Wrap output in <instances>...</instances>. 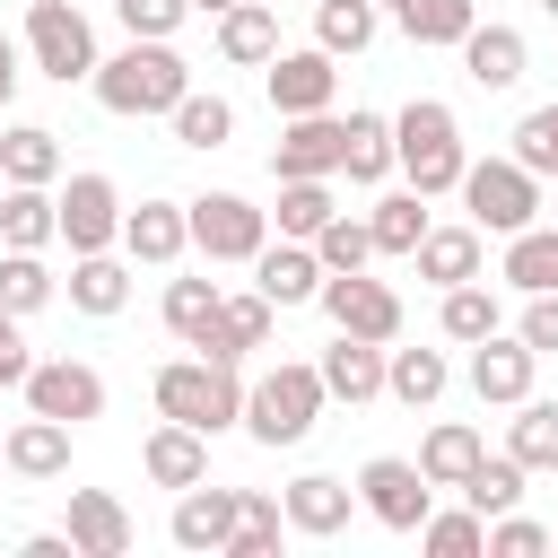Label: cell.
Listing matches in <instances>:
<instances>
[{
	"mask_svg": "<svg viewBox=\"0 0 558 558\" xmlns=\"http://www.w3.org/2000/svg\"><path fill=\"white\" fill-rule=\"evenodd\" d=\"M96 105L105 113H122V122H148V113H174L183 96H192V61L166 44V35H131L122 52H105L96 61Z\"/></svg>",
	"mask_w": 558,
	"mask_h": 558,
	"instance_id": "obj_1",
	"label": "cell"
},
{
	"mask_svg": "<svg viewBox=\"0 0 558 558\" xmlns=\"http://www.w3.org/2000/svg\"><path fill=\"white\" fill-rule=\"evenodd\" d=\"M392 157H401L410 192H427V201L462 192V166H471V148H462V122H453V105H445V96H410V105L392 113Z\"/></svg>",
	"mask_w": 558,
	"mask_h": 558,
	"instance_id": "obj_2",
	"label": "cell"
},
{
	"mask_svg": "<svg viewBox=\"0 0 558 558\" xmlns=\"http://www.w3.org/2000/svg\"><path fill=\"white\" fill-rule=\"evenodd\" d=\"M148 401H157V418H183V427H201V436H218V427H244V375L227 366V357H166L157 366V384H148Z\"/></svg>",
	"mask_w": 558,
	"mask_h": 558,
	"instance_id": "obj_3",
	"label": "cell"
},
{
	"mask_svg": "<svg viewBox=\"0 0 558 558\" xmlns=\"http://www.w3.org/2000/svg\"><path fill=\"white\" fill-rule=\"evenodd\" d=\"M323 366H296V357H279L262 384H244V436L253 445H305L314 436V418H323Z\"/></svg>",
	"mask_w": 558,
	"mask_h": 558,
	"instance_id": "obj_4",
	"label": "cell"
},
{
	"mask_svg": "<svg viewBox=\"0 0 558 558\" xmlns=\"http://www.w3.org/2000/svg\"><path fill=\"white\" fill-rule=\"evenodd\" d=\"M462 209H471L480 235L506 244V235H523V227L549 209V192H541V174L506 148V157H471V166H462Z\"/></svg>",
	"mask_w": 558,
	"mask_h": 558,
	"instance_id": "obj_5",
	"label": "cell"
},
{
	"mask_svg": "<svg viewBox=\"0 0 558 558\" xmlns=\"http://www.w3.org/2000/svg\"><path fill=\"white\" fill-rule=\"evenodd\" d=\"M26 61L52 78V87H70V78H96V26H87V9H70V0H26Z\"/></svg>",
	"mask_w": 558,
	"mask_h": 558,
	"instance_id": "obj_6",
	"label": "cell"
},
{
	"mask_svg": "<svg viewBox=\"0 0 558 558\" xmlns=\"http://www.w3.org/2000/svg\"><path fill=\"white\" fill-rule=\"evenodd\" d=\"M183 209H192V253H209V262H253L270 244V209H253L244 192H201Z\"/></svg>",
	"mask_w": 558,
	"mask_h": 558,
	"instance_id": "obj_7",
	"label": "cell"
},
{
	"mask_svg": "<svg viewBox=\"0 0 558 558\" xmlns=\"http://www.w3.org/2000/svg\"><path fill=\"white\" fill-rule=\"evenodd\" d=\"M357 506H366L384 532H418L427 506H436V480H427L418 462H401V453H375V462H357Z\"/></svg>",
	"mask_w": 558,
	"mask_h": 558,
	"instance_id": "obj_8",
	"label": "cell"
},
{
	"mask_svg": "<svg viewBox=\"0 0 558 558\" xmlns=\"http://www.w3.org/2000/svg\"><path fill=\"white\" fill-rule=\"evenodd\" d=\"M262 78H270V113L288 122V113H331V96H340V52H323V44H279L270 61H262Z\"/></svg>",
	"mask_w": 558,
	"mask_h": 558,
	"instance_id": "obj_9",
	"label": "cell"
},
{
	"mask_svg": "<svg viewBox=\"0 0 558 558\" xmlns=\"http://www.w3.org/2000/svg\"><path fill=\"white\" fill-rule=\"evenodd\" d=\"M314 305H323L331 331H349V340H384V349L401 340V296H392L384 279H366V270H331Z\"/></svg>",
	"mask_w": 558,
	"mask_h": 558,
	"instance_id": "obj_10",
	"label": "cell"
},
{
	"mask_svg": "<svg viewBox=\"0 0 558 558\" xmlns=\"http://www.w3.org/2000/svg\"><path fill=\"white\" fill-rule=\"evenodd\" d=\"M61 192V244L70 253H113L122 244V183L113 174H70Z\"/></svg>",
	"mask_w": 558,
	"mask_h": 558,
	"instance_id": "obj_11",
	"label": "cell"
},
{
	"mask_svg": "<svg viewBox=\"0 0 558 558\" xmlns=\"http://www.w3.org/2000/svg\"><path fill=\"white\" fill-rule=\"evenodd\" d=\"M471 392L488 401V410H514L523 392H532V375H541V349L523 340V331H488V340H471Z\"/></svg>",
	"mask_w": 558,
	"mask_h": 558,
	"instance_id": "obj_12",
	"label": "cell"
},
{
	"mask_svg": "<svg viewBox=\"0 0 558 558\" xmlns=\"http://www.w3.org/2000/svg\"><path fill=\"white\" fill-rule=\"evenodd\" d=\"M26 410L87 427V418H105V375H96L87 357H35V375H26Z\"/></svg>",
	"mask_w": 558,
	"mask_h": 558,
	"instance_id": "obj_13",
	"label": "cell"
},
{
	"mask_svg": "<svg viewBox=\"0 0 558 558\" xmlns=\"http://www.w3.org/2000/svg\"><path fill=\"white\" fill-rule=\"evenodd\" d=\"M235 514H244V488H209V480H192V488H174V514H166V541L174 549H227L235 541Z\"/></svg>",
	"mask_w": 558,
	"mask_h": 558,
	"instance_id": "obj_14",
	"label": "cell"
},
{
	"mask_svg": "<svg viewBox=\"0 0 558 558\" xmlns=\"http://www.w3.org/2000/svg\"><path fill=\"white\" fill-rule=\"evenodd\" d=\"M523 70H532V44H523V26H506V17H480V26L462 35V78H471V87L506 96V87H523Z\"/></svg>",
	"mask_w": 558,
	"mask_h": 558,
	"instance_id": "obj_15",
	"label": "cell"
},
{
	"mask_svg": "<svg viewBox=\"0 0 558 558\" xmlns=\"http://www.w3.org/2000/svg\"><path fill=\"white\" fill-rule=\"evenodd\" d=\"M323 279H331V270H323V253H314L305 235H279V244H262V253H253V288H262L279 314H288V305H314V296H323Z\"/></svg>",
	"mask_w": 558,
	"mask_h": 558,
	"instance_id": "obj_16",
	"label": "cell"
},
{
	"mask_svg": "<svg viewBox=\"0 0 558 558\" xmlns=\"http://www.w3.org/2000/svg\"><path fill=\"white\" fill-rule=\"evenodd\" d=\"M279 506H288V532H305V541H331V532H349V514H357V480L296 471V480L279 488Z\"/></svg>",
	"mask_w": 558,
	"mask_h": 558,
	"instance_id": "obj_17",
	"label": "cell"
},
{
	"mask_svg": "<svg viewBox=\"0 0 558 558\" xmlns=\"http://www.w3.org/2000/svg\"><path fill=\"white\" fill-rule=\"evenodd\" d=\"M340 148H349V122L340 113H288L279 148H270V174H340Z\"/></svg>",
	"mask_w": 558,
	"mask_h": 558,
	"instance_id": "obj_18",
	"label": "cell"
},
{
	"mask_svg": "<svg viewBox=\"0 0 558 558\" xmlns=\"http://www.w3.org/2000/svg\"><path fill=\"white\" fill-rule=\"evenodd\" d=\"M122 253L148 262V270H174V262L192 253V209H183V201H140V209H122Z\"/></svg>",
	"mask_w": 558,
	"mask_h": 558,
	"instance_id": "obj_19",
	"label": "cell"
},
{
	"mask_svg": "<svg viewBox=\"0 0 558 558\" xmlns=\"http://www.w3.org/2000/svg\"><path fill=\"white\" fill-rule=\"evenodd\" d=\"M270 323H279V305L262 296V288H244V296H218V323L192 340L201 357H227V366H244L253 349H270Z\"/></svg>",
	"mask_w": 558,
	"mask_h": 558,
	"instance_id": "obj_20",
	"label": "cell"
},
{
	"mask_svg": "<svg viewBox=\"0 0 558 558\" xmlns=\"http://www.w3.org/2000/svg\"><path fill=\"white\" fill-rule=\"evenodd\" d=\"M70 436H78L70 418H44V410H26V418L0 436V462H9L17 480H61V471H70Z\"/></svg>",
	"mask_w": 558,
	"mask_h": 558,
	"instance_id": "obj_21",
	"label": "cell"
},
{
	"mask_svg": "<svg viewBox=\"0 0 558 558\" xmlns=\"http://www.w3.org/2000/svg\"><path fill=\"white\" fill-rule=\"evenodd\" d=\"M140 471H148L157 488H192V480H209V436L183 427V418H157L148 445H140Z\"/></svg>",
	"mask_w": 558,
	"mask_h": 558,
	"instance_id": "obj_22",
	"label": "cell"
},
{
	"mask_svg": "<svg viewBox=\"0 0 558 558\" xmlns=\"http://www.w3.org/2000/svg\"><path fill=\"white\" fill-rule=\"evenodd\" d=\"M61 532L78 541V558H122L131 549V506L113 488H70V523Z\"/></svg>",
	"mask_w": 558,
	"mask_h": 558,
	"instance_id": "obj_23",
	"label": "cell"
},
{
	"mask_svg": "<svg viewBox=\"0 0 558 558\" xmlns=\"http://www.w3.org/2000/svg\"><path fill=\"white\" fill-rule=\"evenodd\" d=\"M410 262H418V279H427V288H462V279H480V270H488V235H480V227H427Z\"/></svg>",
	"mask_w": 558,
	"mask_h": 558,
	"instance_id": "obj_24",
	"label": "cell"
},
{
	"mask_svg": "<svg viewBox=\"0 0 558 558\" xmlns=\"http://www.w3.org/2000/svg\"><path fill=\"white\" fill-rule=\"evenodd\" d=\"M70 305L87 323H113L131 305V253H70Z\"/></svg>",
	"mask_w": 558,
	"mask_h": 558,
	"instance_id": "obj_25",
	"label": "cell"
},
{
	"mask_svg": "<svg viewBox=\"0 0 558 558\" xmlns=\"http://www.w3.org/2000/svg\"><path fill=\"white\" fill-rule=\"evenodd\" d=\"M314 366H323V392L349 401V410L384 392V340H349V331H331V349H323Z\"/></svg>",
	"mask_w": 558,
	"mask_h": 558,
	"instance_id": "obj_26",
	"label": "cell"
},
{
	"mask_svg": "<svg viewBox=\"0 0 558 558\" xmlns=\"http://www.w3.org/2000/svg\"><path fill=\"white\" fill-rule=\"evenodd\" d=\"M0 244H17V253L61 244V192L52 183H9L0 192Z\"/></svg>",
	"mask_w": 558,
	"mask_h": 558,
	"instance_id": "obj_27",
	"label": "cell"
},
{
	"mask_svg": "<svg viewBox=\"0 0 558 558\" xmlns=\"http://www.w3.org/2000/svg\"><path fill=\"white\" fill-rule=\"evenodd\" d=\"M436 331H445L453 349H471V340L506 331V305H497V288H488V279H462V288H445V296H436Z\"/></svg>",
	"mask_w": 558,
	"mask_h": 558,
	"instance_id": "obj_28",
	"label": "cell"
},
{
	"mask_svg": "<svg viewBox=\"0 0 558 558\" xmlns=\"http://www.w3.org/2000/svg\"><path fill=\"white\" fill-rule=\"evenodd\" d=\"M480 453H488V436H480V427H471V418H436V427H427V436H418V471H427V480H436V488H462V480H471V462H480Z\"/></svg>",
	"mask_w": 558,
	"mask_h": 558,
	"instance_id": "obj_29",
	"label": "cell"
},
{
	"mask_svg": "<svg viewBox=\"0 0 558 558\" xmlns=\"http://www.w3.org/2000/svg\"><path fill=\"white\" fill-rule=\"evenodd\" d=\"M270 52H279V9H270V0H235V9L218 17V61L262 70Z\"/></svg>",
	"mask_w": 558,
	"mask_h": 558,
	"instance_id": "obj_30",
	"label": "cell"
},
{
	"mask_svg": "<svg viewBox=\"0 0 558 558\" xmlns=\"http://www.w3.org/2000/svg\"><path fill=\"white\" fill-rule=\"evenodd\" d=\"M497 279L506 288H523V296H549L558 288V227H523V235H506V253H497Z\"/></svg>",
	"mask_w": 558,
	"mask_h": 558,
	"instance_id": "obj_31",
	"label": "cell"
},
{
	"mask_svg": "<svg viewBox=\"0 0 558 558\" xmlns=\"http://www.w3.org/2000/svg\"><path fill=\"white\" fill-rule=\"evenodd\" d=\"M0 183H61V131L9 122L0 131Z\"/></svg>",
	"mask_w": 558,
	"mask_h": 558,
	"instance_id": "obj_32",
	"label": "cell"
},
{
	"mask_svg": "<svg viewBox=\"0 0 558 558\" xmlns=\"http://www.w3.org/2000/svg\"><path fill=\"white\" fill-rule=\"evenodd\" d=\"M445 384H453L445 349H384V392H392L401 410H427V401H445Z\"/></svg>",
	"mask_w": 558,
	"mask_h": 558,
	"instance_id": "obj_33",
	"label": "cell"
},
{
	"mask_svg": "<svg viewBox=\"0 0 558 558\" xmlns=\"http://www.w3.org/2000/svg\"><path fill=\"white\" fill-rule=\"evenodd\" d=\"M392 17H401L410 44H427V52H462V35L480 26V0H401Z\"/></svg>",
	"mask_w": 558,
	"mask_h": 558,
	"instance_id": "obj_34",
	"label": "cell"
},
{
	"mask_svg": "<svg viewBox=\"0 0 558 558\" xmlns=\"http://www.w3.org/2000/svg\"><path fill=\"white\" fill-rule=\"evenodd\" d=\"M506 453H514L523 471H558V401L523 392V401H514V418H506Z\"/></svg>",
	"mask_w": 558,
	"mask_h": 558,
	"instance_id": "obj_35",
	"label": "cell"
},
{
	"mask_svg": "<svg viewBox=\"0 0 558 558\" xmlns=\"http://www.w3.org/2000/svg\"><path fill=\"white\" fill-rule=\"evenodd\" d=\"M392 166H401V157H392V113H366V105H357V113H349V148H340V174H349V183H384Z\"/></svg>",
	"mask_w": 558,
	"mask_h": 558,
	"instance_id": "obj_36",
	"label": "cell"
},
{
	"mask_svg": "<svg viewBox=\"0 0 558 558\" xmlns=\"http://www.w3.org/2000/svg\"><path fill=\"white\" fill-rule=\"evenodd\" d=\"M418 549H427V558H480V549H488V514H480L471 497H462V506H427Z\"/></svg>",
	"mask_w": 558,
	"mask_h": 558,
	"instance_id": "obj_37",
	"label": "cell"
},
{
	"mask_svg": "<svg viewBox=\"0 0 558 558\" xmlns=\"http://www.w3.org/2000/svg\"><path fill=\"white\" fill-rule=\"evenodd\" d=\"M375 26H384L375 0H314V44L340 52V61H357V52L375 44Z\"/></svg>",
	"mask_w": 558,
	"mask_h": 558,
	"instance_id": "obj_38",
	"label": "cell"
},
{
	"mask_svg": "<svg viewBox=\"0 0 558 558\" xmlns=\"http://www.w3.org/2000/svg\"><path fill=\"white\" fill-rule=\"evenodd\" d=\"M331 209H340V201H331V174H288L270 218H279V235H305V244H314V235L331 227Z\"/></svg>",
	"mask_w": 558,
	"mask_h": 558,
	"instance_id": "obj_39",
	"label": "cell"
},
{
	"mask_svg": "<svg viewBox=\"0 0 558 558\" xmlns=\"http://www.w3.org/2000/svg\"><path fill=\"white\" fill-rule=\"evenodd\" d=\"M366 227H375V253L410 262V253H418V235H427V192H384V201L366 209Z\"/></svg>",
	"mask_w": 558,
	"mask_h": 558,
	"instance_id": "obj_40",
	"label": "cell"
},
{
	"mask_svg": "<svg viewBox=\"0 0 558 558\" xmlns=\"http://www.w3.org/2000/svg\"><path fill=\"white\" fill-rule=\"evenodd\" d=\"M61 296V279L44 270V253H17V244H0V305L26 323V314H44Z\"/></svg>",
	"mask_w": 558,
	"mask_h": 558,
	"instance_id": "obj_41",
	"label": "cell"
},
{
	"mask_svg": "<svg viewBox=\"0 0 558 558\" xmlns=\"http://www.w3.org/2000/svg\"><path fill=\"white\" fill-rule=\"evenodd\" d=\"M166 122H174V140H183V148H227V140H235V105H227L218 87H192Z\"/></svg>",
	"mask_w": 558,
	"mask_h": 558,
	"instance_id": "obj_42",
	"label": "cell"
},
{
	"mask_svg": "<svg viewBox=\"0 0 558 558\" xmlns=\"http://www.w3.org/2000/svg\"><path fill=\"white\" fill-rule=\"evenodd\" d=\"M218 296H227L218 279H166V305H157V314H166V331H174V340L192 349V340H201V331L218 323Z\"/></svg>",
	"mask_w": 558,
	"mask_h": 558,
	"instance_id": "obj_43",
	"label": "cell"
},
{
	"mask_svg": "<svg viewBox=\"0 0 558 558\" xmlns=\"http://www.w3.org/2000/svg\"><path fill=\"white\" fill-rule=\"evenodd\" d=\"M279 532H288V506H279L270 488H244V514H235V541H227L218 558H270V549H279Z\"/></svg>",
	"mask_w": 558,
	"mask_h": 558,
	"instance_id": "obj_44",
	"label": "cell"
},
{
	"mask_svg": "<svg viewBox=\"0 0 558 558\" xmlns=\"http://www.w3.org/2000/svg\"><path fill=\"white\" fill-rule=\"evenodd\" d=\"M523 480H532V471H523L514 453H480L471 480H462V497H471L480 514H506V506H523Z\"/></svg>",
	"mask_w": 558,
	"mask_h": 558,
	"instance_id": "obj_45",
	"label": "cell"
},
{
	"mask_svg": "<svg viewBox=\"0 0 558 558\" xmlns=\"http://www.w3.org/2000/svg\"><path fill=\"white\" fill-rule=\"evenodd\" d=\"M314 253H323V270H366L375 262V227L349 218V209H331V227L314 235Z\"/></svg>",
	"mask_w": 558,
	"mask_h": 558,
	"instance_id": "obj_46",
	"label": "cell"
},
{
	"mask_svg": "<svg viewBox=\"0 0 558 558\" xmlns=\"http://www.w3.org/2000/svg\"><path fill=\"white\" fill-rule=\"evenodd\" d=\"M514 157H523L541 183H558V105H532V113L514 122Z\"/></svg>",
	"mask_w": 558,
	"mask_h": 558,
	"instance_id": "obj_47",
	"label": "cell"
},
{
	"mask_svg": "<svg viewBox=\"0 0 558 558\" xmlns=\"http://www.w3.org/2000/svg\"><path fill=\"white\" fill-rule=\"evenodd\" d=\"M541 549H549V523H532L523 506L488 514V558H541Z\"/></svg>",
	"mask_w": 558,
	"mask_h": 558,
	"instance_id": "obj_48",
	"label": "cell"
},
{
	"mask_svg": "<svg viewBox=\"0 0 558 558\" xmlns=\"http://www.w3.org/2000/svg\"><path fill=\"white\" fill-rule=\"evenodd\" d=\"M113 17H122V35H166L174 44V26L192 17V0H113Z\"/></svg>",
	"mask_w": 558,
	"mask_h": 558,
	"instance_id": "obj_49",
	"label": "cell"
},
{
	"mask_svg": "<svg viewBox=\"0 0 558 558\" xmlns=\"http://www.w3.org/2000/svg\"><path fill=\"white\" fill-rule=\"evenodd\" d=\"M26 375H35V349H26V331H17V314L0 305V392H26Z\"/></svg>",
	"mask_w": 558,
	"mask_h": 558,
	"instance_id": "obj_50",
	"label": "cell"
},
{
	"mask_svg": "<svg viewBox=\"0 0 558 558\" xmlns=\"http://www.w3.org/2000/svg\"><path fill=\"white\" fill-rule=\"evenodd\" d=\"M514 331H523V340H532V349L549 357V349H558V288H549V296H523V314H514Z\"/></svg>",
	"mask_w": 558,
	"mask_h": 558,
	"instance_id": "obj_51",
	"label": "cell"
},
{
	"mask_svg": "<svg viewBox=\"0 0 558 558\" xmlns=\"http://www.w3.org/2000/svg\"><path fill=\"white\" fill-rule=\"evenodd\" d=\"M35 61H26V44L17 35H0V113H9V96H17V78H26Z\"/></svg>",
	"mask_w": 558,
	"mask_h": 558,
	"instance_id": "obj_52",
	"label": "cell"
},
{
	"mask_svg": "<svg viewBox=\"0 0 558 558\" xmlns=\"http://www.w3.org/2000/svg\"><path fill=\"white\" fill-rule=\"evenodd\" d=\"M26 558H78L70 532H26Z\"/></svg>",
	"mask_w": 558,
	"mask_h": 558,
	"instance_id": "obj_53",
	"label": "cell"
},
{
	"mask_svg": "<svg viewBox=\"0 0 558 558\" xmlns=\"http://www.w3.org/2000/svg\"><path fill=\"white\" fill-rule=\"evenodd\" d=\"M192 9H201V17H227V9H235V0H192Z\"/></svg>",
	"mask_w": 558,
	"mask_h": 558,
	"instance_id": "obj_54",
	"label": "cell"
},
{
	"mask_svg": "<svg viewBox=\"0 0 558 558\" xmlns=\"http://www.w3.org/2000/svg\"><path fill=\"white\" fill-rule=\"evenodd\" d=\"M541 17H558V0H541Z\"/></svg>",
	"mask_w": 558,
	"mask_h": 558,
	"instance_id": "obj_55",
	"label": "cell"
},
{
	"mask_svg": "<svg viewBox=\"0 0 558 558\" xmlns=\"http://www.w3.org/2000/svg\"><path fill=\"white\" fill-rule=\"evenodd\" d=\"M375 9H401V0H375Z\"/></svg>",
	"mask_w": 558,
	"mask_h": 558,
	"instance_id": "obj_56",
	"label": "cell"
},
{
	"mask_svg": "<svg viewBox=\"0 0 558 558\" xmlns=\"http://www.w3.org/2000/svg\"><path fill=\"white\" fill-rule=\"evenodd\" d=\"M0 192H9V183H0Z\"/></svg>",
	"mask_w": 558,
	"mask_h": 558,
	"instance_id": "obj_57",
	"label": "cell"
},
{
	"mask_svg": "<svg viewBox=\"0 0 558 558\" xmlns=\"http://www.w3.org/2000/svg\"><path fill=\"white\" fill-rule=\"evenodd\" d=\"M0 436H9V427H0Z\"/></svg>",
	"mask_w": 558,
	"mask_h": 558,
	"instance_id": "obj_58",
	"label": "cell"
}]
</instances>
